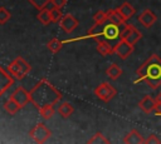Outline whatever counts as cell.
Returning a JSON list of instances; mask_svg holds the SVG:
<instances>
[{
	"mask_svg": "<svg viewBox=\"0 0 161 144\" xmlns=\"http://www.w3.org/2000/svg\"><path fill=\"white\" fill-rule=\"evenodd\" d=\"M87 143H89V144H108L109 143V140L102 134V133H99V131H97L94 135H92V138L91 139H88V141Z\"/></svg>",
	"mask_w": 161,
	"mask_h": 144,
	"instance_id": "cb8c5ba5",
	"label": "cell"
},
{
	"mask_svg": "<svg viewBox=\"0 0 161 144\" xmlns=\"http://www.w3.org/2000/svg\"><path fill=\"white\" fill-rule=\"evenodd\" d=\"M137 79L135 84L145 81L151 89H157L161 85V58L157 54H151L136 71Z\"/></svg>",
	"mask_w": 161,
	"mask_h": 144,
	"instance_id": "7a4b0ae2",
	"label": "cell"
},
{
	"mask_svg": "<svg viewBox=\"0 0 161 144\" xmlns=\"http://www.w3.org/2000/svg\"><path fill=\"white\" fill-rule=\"evenodd\" d=\"M107 16H108V21L113 23V24H117V25H121V24H125L126 23V19L122 16V14L118 11V9H109L107 11Z\"/></svg>",
	"mask_w": 161,
	"mask_h": 144,
	"instance_id": "e0dca14e",
	"label": "cell"
},
{
	"mask_svg": "<svg viewBox=\"0 0 161 144\" xmlns=\"http://www.w3.org/2000/svg\"><path fill=\"white\" fill-rule=\"evenodd\" d=\"M97 41V51L102 55V56H107L113 54V46L109 44V41L104 40V39H98Z\"/></svg>",
	"mask_w": 161,
	"mask_h": 144,
	"instance_id": "9a60e30c",
	"label": "cell"
},
{
	"mask_svg": "<svg viewBox=\"0 0 161 144\" xmlns=\"http://www.w3.org/2000/svg\"><path fill=\"white\" fill-rule=\"evenodd\" d=\"M93 93H94V95H96L99 100H102V101H104V103L111 101V100L117 95V90H116L109 83H107V81L101 83L99 85H97V86L94 88Z\"/></svg>",
	"mask_w": 161,
	"mask_h": 144,
	"instance_id": "5b68a950",
	"label": "cell"
},
{
	"mask_svg": "<svg viewBox=\"0 0 161 144\" xmlns=\"http://www.w3.org/2000/svg\"><path fill=\"white\" fill-rule=\"evenodd\" d=\"M11 18V13L5 8V6H0V25L6 24Z\"/></svg>",
	"mask_w": 161,
	"mask_h": 144,
	"instance_id": "484cf974",
	"label": "cell"
},
{
	"mask_svg": "<svg viewBox=\"0 0 161 144\" xmlns=\"http://www.w3.org/2000/svg\"><path fill=\"white\" fill-rule=\"evenodd\" d=\"M57 111H58V114H59L63 119H67V118H69V116L74 113V106H73L70 103H68V101H63V103H60V104L58 105Z\"/></svg>",
	"mask_w": 161,
	"mask_h": 144,
	"instance_id": "2e32d148",
	"label": "cell"
},
{
	"mask_svg": "<svg viewBox=\"0 0 161 144\" xmlns=\"http://www.w3.org/2000/svg\"><path fill=\"white\" fill-rule=\"evenodd\" d=\"M123 143H126V144H143L145 143V138L141 135V133L138 130L132 129L123 138Z\"/></svg>",
	"mask_w": 161,
	"mask_h": 144,
	"instance_id": "5bb4252c",
	"label": "cell"
},
{
	"mask_svg": "<svg viewBox=\"0 0 161 144\" xmlns=\"http://www.w3.org/2000/svg\"><path fill=\"white\" fill-rule=\"evenodd\" d=\"M29 135L31 136V139L38 143V144H43L45 143L50 136H52V130H49L45 124L43 123H38L30 131H29Z\"/></svg>",
	"mask_w": 161,
	"mask_h": 144,
	"instance_id": "8992f818",
	"label": "cell"
},
{
	"mask_svg": "<svg viewBox=\"0 0 161 144\" xmlns=\"http://www.w3.org/2000/svg\"><path fill=\"white\" fill-rule=\"evenodd\" d=\"M59 25H60V28H62L65 33L70 34V33H73V31L78 28L79 21H78L77 18H74L73 15H70V14H65V15H63V18L60 19Z\"/></svg>",
	"mask_w": 161,
	"mask_h": 144,
	"instance_id": "9c48e42d",
	"label": "cell"
},
{
	"mask_svg": "<svg viewBox=\"0 0 161 144\" xmlns=\"http://www.w3.org/2000/svg\"><path fill=\"white\" fill-rule=\"evenodd\" d=\"M21 106L10 96L5 103H4V109H5V111L6 113H9L10 115H14V114H16L18 113V110L20 109Z\"/></svg>",
	"mask_w": 161,
	"mask_h": 144,
	"instance_id": "44dd1931",
	"label": "cell"
},
{
	"mask_svg": "<svg viewBox=\"0 0 161 144\" xmlns=\"http://www.w3.org/2000/svg\"><path fill=\"white\" fill-rule=\"evenodd\" d=\"M106 74H107V76L111 79V80H116V79H118L121 75H122V69L117 65V64H111L108 68H107V70H106Z\"/></svg>",
	"mask_w": 161,
	"mask_h": 144,
	"instance_id": "ffe728a7",
	"label": "cell"
},
{
	"mask_svg": "<svg viewBox=\"0 0 161 144\" xmlns=\"http://www.w3.org/2000/svg\"><path fill=\"white\" fill-rule=\"evenodd\" d=\"M31 70V65L20 55L16 56L9 65H8V71L14 76V79L21 80L28 75V73Z\"/></svg>",
	"mask_w": 161,
	"mask_h": 144,
	"instance_id": "3957f363",
	"label": "cell"
},
{
	"mask_svg": "<svg viewBox=\"0 0 161 144\" xmlns=\"http://www.w3.org/2000/svg\"><path fill=\"white\" fill-rule=\"evenodd\" d=\"M10 96H11L21 108H24L26 104L30 103V93L26 91L23 86H18V88L13 91V94H11Z\"/></svg>",
	"mask_w": 161,
	"mask_h": 144,
	"instance_id": "8fae6325",
	"label": "cell"
},
{
	"mask_svg": "<svg viewBox=\"0 0 161 144\" xmlns=\"http://www.w3.org/2000/svg\"><path fill=\"white\" fill-rule=\"evenodd\" d=\"M118 11L122 14V16L126 19V20H128V19H131L133 15H135V13H136V10H135V8L130 4V3H127V1H125V3H122L118 8Z\"/></svg>",
	"mask_w": 161,
	"mask_h": 144,
	"instance_id": "ac0fdd59",
	"label": "cell"
},
{
	"mask_svg": "<svg viewBox=\"0 0 161 144\" xmlns=\"http://www.w3.org/2000/svg\"><path fill=\"white\" fill-rule=\"evenodd\" d=\"M93 20L96 24H104L106 21H108V16H107V11L103 10H98L94 15H93Z\"/></svg>",
	"mask_w": 161,
	"mask_h": 144,
	"instance_id": "d4e9b609",
	"label": "cell"
},
{
	"mask_svg": "<svg viewBox=\"0 0 161 144\" xmlns=\"http://www.w3.org/2000/svg\"><path fill=\"white\" fill-rule=\"evenodd\" d=\"M156 99H157L158 101H161V91H160V93L157 94V96H156Z\"/></svg>",
	"mask_w": 161,
	"mask_h": 144,
	"instance_id": "1f68e13d",
	"label": "cell"
},
{
	"mask_svg": "<svg viewBox=\"0 0 161 144\" xmlns=\"http://www.w3.org/2000/svg\"><path fill=\"white\" fill-rule=\"evenodd\" d=\"M38 110H39L40 116H42L44 120H49V119H50V118L54 115V113H55V109H54V106H53L52 104L44 105V106L39 108Z\"/></svg>",
	"mask_w": 161,
	"mask_h": 144,
	"instance_id": "7402d4cb",
	"label": "cell"
},
{
	"mask_svg": "<svg viewBox=\"0 0 161 144\" xmlns=\"http://www.w3.org/2000/svg\"><path fill=\"white\" fill-rule=\"evenodd\" d=\"M156 104H157V99H155V98H152V96H150V95H146V96H143V98L140 100L138 108H140L143 113L151 114V113L155 111Z\"/></svg>",
	"mask_w": 161,
	"mask_h": 144,
	"instance_id": "4fadbf2b",
	"label": "cell"
},
{
	"mask_svg": "<svg viewBox=\"0 0 161 144\" xmlns=\"http://www.w3.org/2000/svg\"><path fill=\"white\" fill-rule=\"evenodd\" d=\"M62 46H63V41L59 40L58 38H53V39H50V40L48 41V44H47L48 50H49L50 53H53V54L58 53V51L62 49Z\"/></svg>",
	"mask_w": 161,
	"mask_h": 144,
	"instance_id": "603a6c76",
	"label": "cell"
},
{
	"mask_svg": "<svg viewBox=\"0 0 161 144\" xmlns=\"http://www.w3.org/2000/svg\"><path fill=\"white\" fill-rule=\"evenodd\" d=\"M145 143L146 144H160L161 143V139L156 134H150L148 138L145 139Z\"/></svg>",
	"mask_w": 161,
	"mask_h": 144,
	"instance_id": "f1b7e54d",
	"label": "cell"
},
{
	"mask_svg": "<svg viewBox=\"0 0 161 144\" xmlns=\"http://www.w3.org/2000/svg\"><path fill=\"white\" fill-rule=\"evenodd\" d=\"M29 93H30V103L36 109L48 104L54 105L63 98L62 93L45 78L40 79Z\"/></svg>",
	"mask_w": 161,
	"mask_h": 144,
	"instance_id": "6da1fadb",
	"label": "cell"
},
{
	"mask_svg": "<svg viewBox=\"0 0 161 144\" xmlns=\"http://www.w3.org/2000/svg\"><path fill=\"white\" fill-rule=\"evenodd\" d=\"M36 19H38V21H40V24L42 25H49L50 23H53V20H52V14H50V11L48 10V9H42V10H39V13H38V15H36Z\"/></svg>",
	"mask_w": 161,
	"mask_h": 144,
	"instance_id": "d6986e66",
	"label": "cell"
},
{
	"mask_svg": "<svg viewBox=\"0 0 161 144\" xmlns=\"http://www.w3.org/2000/svg\"><path fill=\"white\" fill-rule=\"evenodd\" d=\"M126 26L125 24L117 25L113 24L111 21H108V24H102V30H101V36L104 38V40L107 41H114V40H119L121 39V33L123 30V28Z\"/></svg>",
	"mask_w": 161,
	"mask_h": 144,
	"instance_id": "277c9868",
	"label": "cell"
},
{
	"mask_svg": "<svg viewBox=\"0 0 161 144\" xmlns=\"http://www.w3.org/2000/svg\"><path fill=\"white\" fill-rule=\"evenodd\" d=\"M141 38H142L141 31L138 29H136L133 25L126 24V26L123 28V30L121 33V39H125L126 41H128L132 45H135L137 41H140Z\"/></svg>",
	"mask_w": 161,
	"mask_h": 144,
	"instance_id": "ba28073f",
	"label": "cell"
},
{
	"mask_svg": "<svg viewBox=\"0 0 161 144\" xmlns=\"http://www.w3.org/2000/svg\"><path fill=\"white\" fill-rule=\"evenodd\" d=\"M155 115H157V116H161V101H158L157 100V104H156V108H155Z\"/></svg>",
	"mask_w": 161,
	"mask_h": 144,
	"instance_id": "4dcf8cb0",
	"label": "cell"
},
{
	"mask_svg": "<svg viewBox=\"0 0 161 144\" xmlns=\"http://www.w3.org/2000/svg\"><path fill=\"white\" fill-rule=\"evenodd\" d=\"M138 21H140V24L143 26V28H146V29H150L155 23H156V20H157V16H156V14L151 10V9H145L140 15H138Z\"/></svg>",
	"mask_w": 161,
	"mask_h": 144,
	"instance_id": "7c38bea8",
	"label": "cell"
},
{
	"mask_svg": "<svg viewBox=\"0 0 161 144\" xmlns=\"http://www.w3.org/2000/svg\"><path fill=\"white\" fill-rule=\"evenodd\" d=\"M132 51H133V45L126 41L125 39H119L113 46V54H116L122 60H126L132 54Z\"/></svg>",
	"mask_w": 161,
	"mask_h": 144,
	"instance_id": "52a82bcc",
	"label": "cell"
},
{
	"mask_svg": "<svg viewBox=\"0 0 161 144\" xmlns=\"http://www.w3.org/2000/svg\"><path fill=\"white\" fill-rule=\"evenodd\" d=\"M50 1L53 3V5L55 8H59V9H62L63 6L67 5V0H50Z\"/></svg>",
	"mask_w": 161,
	"mask_h": 144,
	"instance_id": "f546056e",
	"label": "cell"
},
{
	"mask_svg": "<svg viewBox=\"0 0 161 144\" xmlns=\"http://www.w3.org/2000/svg\"><path fill=\"white\" fill-rule=\"evenodd\" d=\"M28 3H30L36 10H42L47 6V4L50 1V0H26Z\"/></svg>",
	"mask_w": 161,
	"mask_h": 144,
	"instance_id": "4316f807",
	"label": "cell"
},
{
	"mask_svg": "<svg viewBox=\"0 0 161 144\" xmlns=\"http://www.w3.org/2000/svg\"><path fill=\"white\" fill-rule=\"evenodd\" d=\"M50 14H52V20L53 23H59L60 19L63 18V14H62V9L59 8H54L50 10Z\"/></svg>",
	"mask_w": 161,
	"mask_h": 144,
	"instance_id": "83f0119b",
	"label": "cell"
},
{
	"mask_svg": "<svg viewBox=\"0 0 161 144\" xmlns=\"http://www.w3.org/2000/svg\"><path fill=\"white\" fill-rule=\"evenodd\" d=\"M14 76L0 65V96L14 84Z\"/></svg>",
	"mask_w": 161,
	"mask_h": 144,
	"instance_id": "30bf717a",
	"label": "cell"
}]
</instances>
